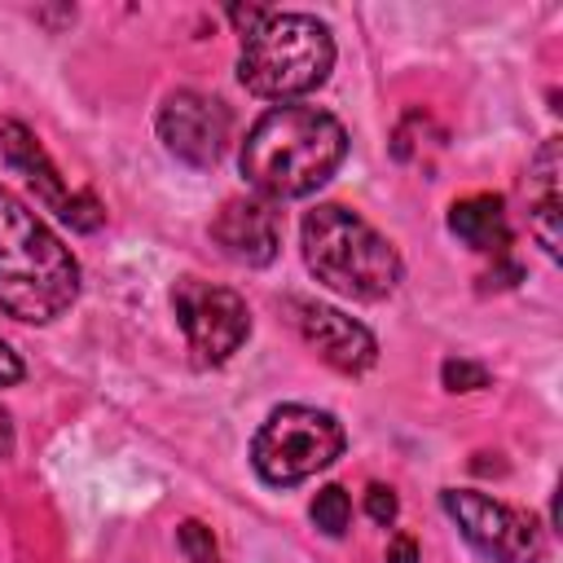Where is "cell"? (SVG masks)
Wrapping results in <instances>:
<instances>
[{
	"label": "cell",
	"mask_w": 563,
	"mask_h": 563,
	"mask_svg": "<svg viewBox=\"0 0 563 563\" xmlns=\"http://www.w3.org/2000/svg\"><path fill=\"white\" fill-rule=\"evenodd\" d=\"M347 154V132L317 106H273L242 141V176L260 198H303L321 189Z\"/></svg>",
	"instance_id": "cell-1"
},
{
	"label": "cell",
	"mask_w": 563,
	"mask_h": 563,
	"mask_svg": "<svg viewBox=\"0 0 563 563\" xmlns=\"http://www.w3.org/2000/svg\"><path fill=\"white\" fill-rule=\"evenodd\" d=\"M75 255L18 194L0 189V308L26 325H48L75 303Z\"/></svg>",
	"instance_id": "cell-2"
},
{
	"label": "cell",
	"mask_w": 563,
	"mask_h": 563,
	"mask_svg": "<svg viewBox=\"0 0 563 563\" xmlns=\"http://www.w3.org/2000/svg\"><path fill=\"white\" fill-rule=\"evenodd\" d=\"M299 242H303V264L312 268V277L347 299H383L400 286L405 264L396 246L374 224H365L356 211L339 202L312 207L303 216Z\"/></svg>",
	"instance_id": "cell-3"
},
{
	"label": "cell",
	"mask_w": 563,
	"mask_h": 563,
	"mask_svg": "<svg viewBox=\"0 0 563 563\" xmlns=\"http://www.w3.org/2000/svg\"><path fill=\"white\" fill-rule=\"evenodd\" d=\"M334 66V40L330 31L308 13H268V22L242 40L238 79L255 97L290 101L330 79Z\"/></svg>",
	"instance_id": "cell-4"
},
{
	"label": "cell",
	"mask_w": 563,
	"mask_h": 563,
	"mask_svg": "<svg viewBox=\"0 0 563 563\" xmlns=\"http://www.w3.org/2000/svg\"><path fill=\"white\" fill-rule=\"evenodd\" d=\"M347 435L334 413L312 405H282L264 418V427L251 440V466L264 484H299L317 471H325L343 453Z\"/></svg>",
	"instance_id": "cell-5"
},
{
	"label": "cell",
	"mask_w": 563,
	"mask_h": 563,
	"mask_svg": "<svg viewBox=\"0 0 563 563\" xmlns=\"http://www.w3.org/2000/svg\"><path fill=\"white\" fill-rule=\"evenodd\" d=\"M172 312L189 339V352L202 365H220L229 361L246 334H251V308L238 290L202 282V277H180L172 286Z\"/></svg>",
	"instance_id": "cell-6"
},
{
	"label": "cell",
	"mask_w": 563,
	"mask_h": 563,
	"mask_svg": "<svg viewBox=\"0 0 563 563\" xmlns=\"http://www.w3.org/2000/svg\"><path fill=\"white\" fill-rule=\"evenodd\" d=\"M440 506L449 510V519L462 528V537L488 563H537L541 537L523 510H515L488 493H475V488H444Z\"/></svg>",
	"instance_id": "cell-7"
},
{
	"label": "cell",
	"mask_w": 563,
	"mask_h": 563,
	"mask_svg": "<svg viewBox=\"0 0 563 563\" xmlns=\"http://www.w3.org/2000/svg\"><path fill=\"white\" fill-rule=\"evenodd\" d=\"M158 141L167 145V154H176L189 167H216L224 145H229L224 101L194 92V88L167 92L158 106Z\"/></svg>",
	"instance_id": "cell-8"
},
{
	"label": "cell",
	"mask_w": 563,
	"mask_h": 563,
	"mask_svg": "<svg viewBox=\"0 0 563 563\" xmlns=\"http://www.w3.org/2000/svg\"><path fill=\"white\" fill-rule=\"evenodd\" d=\"M290 321L295 330L303 334V343L334 369L343 374H365L374 361H378V339L352 321L347 312L330 308V303H317V299H290Z\"/></svg>",
	"instance_id": "cell-9"
},
{
	"label": "cell",
	"mask_w": 563,
	"mask_h": 563,
	"mask_svg": "<svg viewBox=\"0 0 563 563\" xmlns=\"http://www.w3.org/2000/svg\"><path fill=\"white\" fill-rule=\"evenodd\" d=\"M211 242L220 246L224 260L264 268L282 246V211L260 194L229 198L211 220Z\"/></svg>",
	"instance_id": "cell-10"
},
{
	"label": "cell",
	"mask_w": 563,
	"mask_h": 563,
	"mask_svg": "<svg viewBox=\"0 0 563 563\" xmlns=\"http://www.w3.org/2000/svg\"><path fill=\"white\" fill-rule=\"evenodd\" d=\"M528 216H532V233L545 246V255L559 260V216H563V194H559V136L541 141V150L528 163Z\"/></svg>",
	"instance_id": "cell-11"
},
{
	"label": "cell",
	"mask_w": 563,
	"mask_h": 563,
	"mask_svg": "<svg viewBox=\"0 0 563 563\" xmlns=\"http://www.w3.org/2000/svg\"><path fill=\"white\" fill-rule=\"evenodd\" d=\"M0 150H4V158L31 180V189H35V198L44 202V207H53V211H62L66 207V185H62V176H57V167H53V158L44 154V145L35 141V132L26 128V123H0Z\"/></svg>",
	"instance_id": "cell-12"
},
{
	"label": "cell",
	"mask_w": 563,
	"mask_h": 563,
	"mask_svg": "<svg viewBox=\"0 0 563 563\" xmlns=\"http://www.w3.org/2000/svg\"><path fill=\"white\" fill-rule=\"evenodd\" d=\"M449 229L471 246V251H493L501 255L510 242V224H506V207L497 194H471L457 198L449 207Z\"/></svg>",
	"instance_id": "cell-13"
},
{
	"label": "cell",
	"mask_w": 563,
	"mask_h": 563,
	"mask_svg": "<svg viewBox=\"0 0 563 563\" xmlns=\"http://www.w3.org/2000/svg\"><path fill=\"white\" fill-rule=\"evenodd\" d=\"M308 515H312V523H317L325 537H343L347 523H352V501H347V493H343L339 484H325V488L312 497Z\"/></svg>",
	"instance_id": "cell-14"
},
{
	"label": "cell",
	"mask_w": 563,
	"mask_h": 563,
	"mask_svg": "<svg viewBox=\"0 0 563 563\" xmlns=\"http://www.w3.org/2000/svg\"><path fill=\"white\" fill-rule=\"evenodd\" d=\"M176 541H180V550H185L189 563H216V537H211L207 523L185 519V523L176 528Z\"/></svg>",
	"instance_id": "cell-15"
},
{
	"label": "cell",
	"mask_w": 563,
	"mask_h": 563,
	"mask_svg": "<svg viewBox=\"0 0 563 563\" xmlns=\"http://www.w3.org/2000/svg\"><path fill=\"white\" fill-rule=\"evenodd\" d=\"M70 229H79V233H92V229H101V220H106V207L92 198V194H70L66 198V207L57 211Z\"/></svg>",
	"instance_id": "cell-16"
},
{
	"label": "cell",
	"mask_w": 563,
	"mask_h": 563,
	"mask_svg": "<svg viewBox=\"0 0 563 563\" xmlns=\"http://www.w3.org/2000/svg\"><path fill=\"white\" fill-rule=\"evenodd\" d=\"M440 378H444L449 391H479V387H488V369L475 365V361H462V356H449L440 365Z\"/></svg>",
	"instance_id": "cell-17"
},
{
	"label": "cell",
	"mask_w": 563,
	"mask_h": 563,
	"mask_svg": "<svg viewBox=\"0 0 563 563\" xmlns=\"http://www.w3.org/2000/svg\"><path fill=\"white\" fill-rule=\"evenodd\" d=\"M396 510H400V501H396L391 488H383V484H369V488H365V515H369L374 523H391Z\"/></svg>",
	"instance_id": "cell-18"
},
{
	"label": "cell",
	"mask_w": 563,
	"mask_h": 563,
	"mask_svg": "<svg viewBox=\"0 0 563 563\" xmlns=\"http://www.w3.org/2000/svg\"><path fill=\"white\" fill-rule=\"evenodd\" d=\"M22 378V361H18V352L0 339V387H13Z\"/></svg>",
	"instance_id": "cell-19"
},
{
	"label": "cell",
	"mask_w": 563,
	"mask_h": 563,
	"mask_svg": "<svg viewBox=\"0 0 563 563\" xmlns=\"http://www.w3.org/2000/svg\"><path fill=\"white\" fill-rule=\"evenodd\" d=\"M387 563H418V545H413V537H396V541L387 545Z\"/></svg>",
	"instance_id": "cell-20"
},
{
	"label": "cell",
	"mask_w": 563,
	"mask_h": 563,
	"mask_svg": "<svg viewBox=\"0 0 563 563\" xmlns=\"http://www.w3.org/2000/svg\"><path fill=\"white\" fill-rule=\"evenodd\" d=\"M13 453V422H9V413L0 409V457H9Z\"/></svg>",
	"instance_id": "cell-21"
}]
</instances>
